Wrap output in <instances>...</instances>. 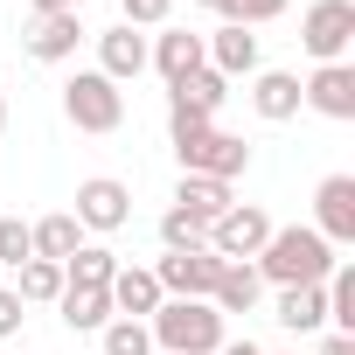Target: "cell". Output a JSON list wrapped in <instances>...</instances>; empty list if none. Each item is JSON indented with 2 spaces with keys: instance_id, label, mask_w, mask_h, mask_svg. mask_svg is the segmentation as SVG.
I'll list each match as a JSON object with an SVG mask.
<instances>
[{
  "instance_id": "cell-12",
  "label": "cell",
  "mask_w": 355,
  "mask_h": 355,
  "mask_svg": "<svg viewBox=\"0 0 355 355\" xmlns=\"http://www.w3.org/2000/svg\"><path fill=\"white\" fill-rule=\"evenodd\" d=\"M202 56L216 77H258V35L244 21H223L216 35H202Z\"/></svg>"
},
{
  "instance_id": "cell-15",
  "label": "cell",
  "mask_w": 355,
  "mask_h": 355,
  "mask_svg": "<svg viewBox=\"0 0 355 355\" xmlns=\"http://www.w3.org/2000/svg\"><path fill=\"white\" fill-rule=\"evenodd\" d=\"M146 63H153L167 84H182V77H189V70H202L209 56H202V35H196V28H167V35H153V42H146Z\"/></svg>"
},
{
  "instance_id": "cell-6",
  "label": "cell",
  "mask_w": 355,
  "mask_h": 355,
  "mask_svg": "<svg viewBox=\"0 0 355 355\" xmlns=\"http://www.w3.org/2000/svg\"><path fill=\"white\" fill-rule=\"evenodd\" d=\"M300 42L313 63H348V42H355V0H313L306 21H300Z\"/></svg>"
},
{
  "instance_id": "cell-17",
  "label": "cell",
  "mask_w": 355,
  "mask_h": 355,
  "mask_svg": "<svg viewBox=\"0 0 355 355\" xmlns=\"http://www.w3.org/2000/svg\"><path fill=\"white\" fill-rule=\"evenodd\" d=\"M251 112H258L265 125L300 119V77H293V70H258V77H251Z\"/></svg>"
},
{
  "instance_id": "cell-32",
  "label": "cell",
  "mask_w": 355,
  "mask_h": 355,
  "mask_svg": "<svg viewBox=\"0 0 355 355\" xmlns=\"http://www.w3.org/2000/svg\"><path fill=\"white\" fill-rule=\"evenodd\" d=\"M84 0H35V15H77Z\"/></svg>"
},
{
  "instance_id": "cell-18",
  "label": "cell",
  "mask_w": 355,
  "mask_h": 355,
  "mask_svg": "<svg viewBox=\"0 0 355 355\" xmlns=\"http://www.w3.org/2000/svg\"><path fill=\"white\" fill-rule=\"evenodd\" d=\"M56 306H63V327H70V334H105V327L119 320L105 286H63V300H56Z\"/></svg>"
},
{
  "instance_id": "cell-27",
  "label": "cell",
  "mask_w": 355,
  "mask_h": 355,
  "mask_svg": "<svg viewBox=\"0 0 355 355\" xmlns=\"http://www.w3.org/2000/svg\"><path fill=\"white\" fill-rule=\"evenodd\" d=\"M28 258H35V244H28V223H21V216H0V265H15V272H21Z\"/></svg>"
},
{
  "instance_id": "cell-16",
  "label": "cell",
  "mask_w": 355,
  "mask_h": 355,
  "mask_svg": "<svg viewBox=\"0 0 355 355\" xmlns=\"http://www.w3.org/2000/svg\"><path fill=\"white\" fill-rule=\"evenodd\" d=\"M77 42H84V21L77 15H35L28 21V56L35 63H70Z\"/></svg>"
},
{
  "instance_id": "cell-21",
  "label": "cell",
  "mask_w": 355,
  "mask_h": 355,
  "mask_svg": "<svg viewBox=\"0 0 355 355\" xmlns=\"http://www.w3.org/2000/svg\"><path fill=\"white\" fill-rule=\"evenodd\" d=\"M174 209H189L196 223H216L223 209H237L230 182H209V174H182V189H174Z\"/></svg>"
},
{
  "instance_id": "cell-36",
  "label": "cell",
  "mask_w": 355,
  "mask_h": 355,
  "mask_svg": "<svg viewBox=\"0 0 355 355\" xmlns=\"http://www.w3.org/2000/svg\"><path fill=\"white\" fill-rule=\"evenodd\" d=\"M15 355H28V348H15Z\"/></svg>"
},
{
  "instance_id": "cell-9",
  "label": "cell",
  "mask_w": 355,
  "mask_h": 355,
  "mask_svg": "<svg viewBox=\"0 0 355 355\" xmlns=\"http://www.w3.org/2000/svg\"><path fill=\"white\" fill-rule=\"evenodd\" d=\"M84 230H98V237H112V230H125L132 223V189L125 182H112V174H91V182H77V209H70Z\"/></svg>"
},
{
  "instance_id": "cell-22",
  "label": "cell",
  "mask_w": 355,
  "mask_h": 355,
  "mask_svg": "<svg viewBox=\"0 0 355 355\" xmlns=\"http://www.w3.org/2000/svg\"><path fill=\"white\" fill-rule=\"evenodd\" d=\"M28 244H35V258H49V265H63L77 244H84V223L70 216V209H49L42 223H28Z\"/></svg>"
},
{
  "instance_id": "cell-37",
  "label": "cell",
  "mask_w": 355,
  "mask_h": 355,
  "mask_svg": "<svg viewBox=\"0 0 355 355\" xmlns=\"http://www.w3.org/2000/svg\"><path fill=\"white\" fill-rule=\"evenodd\" d=\"M286 355H293V348H286Z\"/></svg>"
},
{
  "instance_id": "cell-2",
  "label": "cell",
  "mask_w": 355,
  "mask_h": 355,
  "mask_svg": "<svg viewBox=\"0 0 355 355\" xmlns=\"http://www.w3.org/2000/svg\"><path fill=\"white\" fill-rule=\"evenodd\" d=\"M146 334H153V355H216L230 341L223 313L209 300H160L153 320H146Z\"/></svg>"
},
{
  "instance_id": "cell-11",
  "label": "cell",
  "mask_w": 355,
  "mask_h": 355,
  "mask_svg": "<svg viewBox=\"0 0 355 355\" xmlns=\"http://www.w3.org/2000/svg\"><path fill=\"white\" fill-rule=\"evenodd\" d=\"M300 105H313L320 119L348 125V119H355V63H320V70L300 84Z\"/></svg>"
},
{
  "instance_id": "cell-5",
  "label": "cell",
  "mask_w": 355,
  "mask_h": 355,
  "mask_svg": "<svg viewBox=\"0 0 355 355\" xmlns=\"http://www.w3.org/2000/svg\"><path fill=\"white\" fill-rule=\"evenodd\" d=\"M223 98H230V77H216L209 63H202V70H189L182 84H167V132H196V125H216Z\"/></svg>"
},
{
  "instance_id": "cell-8",
  "label": "cell",
  "mask_w": 355,
  "mask_h": 355,
  "mask_svg": "<svg viewBox=\"0 0 355 355\" xmlns=\"http://www.w3.org/2000/svg\"><path fill=\"white\" fill-rule=\"evenodd\" d=\"M153 279H160V293L167 300H209L216 293V279H223V258L202 244V251H167L160 265H146Z\"/></svg>"
},
{
  "instance_id": "cell-13",
  "label": "cell",
  "mask_w": 355,
  "mask_h": 355,
  "mask_svg": "<svg viewBox=\"0 0 355 355\" xmlns=\"http://www.w3.org/2000/svg\"><path fill=\"white\" fill-rule=\"evenodd\" d=\"M105 293H112V313H119V320H153V306L167 300V293H160V279H153L146 265H119Z\"/></svg>"
},
{
  "instance_id": "cell-34",
  "label": "cell",
  "mask_w": 355,
  "mask_h": 355,
  "mask_svg": "<svg viewBox=\"0 0 355 355\" xmlns=\"http://www.w3.org/2000/svg\"><path fill=\"white\" fill-rule=\"evenodd\" d=\"M196 8H209V15H223V21H230V15H237V0H196Z\"/></svg>"
},
{
  "instance_id": "cell-7",
  "label": "cell",
  "mask_w": 355,
  "mask_h": 355,
  "mask_svg": "<svg viewBox=\"0 0 355 355\" xmlns=\"http://www.w3.org/2000/svg\"><path fill=\"white\" fill-rule=\"evenodd\" d=\"M279 223L258 209V202H237V209H223L216 223H209V251L223 258V265H244V258H258L265 251V237H272Z\"/></svg>"
},
{
  "instance_id": "cell-26",
  "label": "cell",
  "mask_w": 355,
  "mask_h": 355,
  "mask_svg": "<svg viewBox=\"0 0 355 355\" xmlns=\"http://www.w3.org/2000/svg\"><path fill=\"white\" fill-rule=\"evenodd\" d=\"M105 355H153L146 320H112V327H105Z\"/></svg>"
},
{
  "instance_id": "cell-28",
  "label": "cell",
  "mask_w": 355,
  "mask_h": 355,
  "mask_svg": "<svg viewBox=\"0 0 355 355\" xmlns=\"http://www.w3.org/2000/svg\"><path fill=\"white\" fill-rule=\"evenodd\" d=\"M119 8H125V28H167L174 0H119Z\"/></svg>"
},
{
  "instance_id": "cell-33",
  "label": "cell",
  "mask_w": 355,
  "mask_h": 355,
  "mask_svg": "<svg viewBox=\"0 0 355 355\" xmlns=\"http://www.w3.org/2000/svg\"><path fill=\"white\" fill-rule=\"evenodd\" d=\"M216 355H265V348H258V341H223Z\"/></svg>"
},
{
  "instance_id": "cell-25",
  "label": "cell",
  "mask_w": 355,
  "mask_h": 355,
  "mask_svg": "<svg viewBox=\"0 0 355 355\" xmlns=\"http://www.w3.org/2000/svg\"><path fill=\"white\" fill-rule=\"evenodd\" d=\"M160 244H167V251H202V244H209V223H196L189 209H167V216H160Z\"/></svg>"
},
{
  "instance_id": "cell-30",
  "label": "cell",
  "mask_w": 355,
  "mask_h": 355,
  "mask_svg": "<svg viewBox=\"0 0 355 355\" xmlns=\"http://www.w3.org/2000/svg\"><path fill=\"white\" fill-rule=\"evenodd\" d=\"M279 15H286V0H237V15H230V21L258 28V21H279Z\"/></svg>"
},
{
  "instance_id": "cell-19",
  "label": "cell",
  "mask_w": 355,
  "mask_h": 355,
  "mask_svg": "<svg viewBox=\"0 0 355 355\" xmlns=\"http://www.w3.org/2000/svg\"><path fill=\"white\" fill-rule=\"evenodd\" d=\"M272 320L293 327V334H320V327H327V293H320V286H279Z\"/></svg>"
},
{
  "instance_id": "cell-10",
  "label": "cell",
  "mask_w": 355,
  "mask_h": 355,
  "mask_svg": "<svg viewBox=\"0 0 355 355\" xmlns=\"http://www.w3.org/2000/svg\"><path fill=\"white\" fill-rule=\"evenodd\" d=\"M313 230L341 251L355 244V174H327V182L313 189Z\"/></svg>"
},
{
  "instance_id": "cell-4",
  "label": "cell",
  "mask_w": 355,
  "mask_h": 355,
  "mask_svg": "<svg viewBox=\"0 0 355 355\" xmlns=\"http://www.w3.org/2000/svg\"><path fill=\"white\" fill-rule=\"evenodd\" d=\"M63 119H70L77 132H119V125H125V91H119L112 77H98V70H77V77L63 84Z\"/></svg>"
},
{
  "instance_id": "cell-3",
  "label": "cell",
  "mask_w": 355,
  "mask_h": 355,
  "mask_svg": "<svg viewBox=\"0 0 355 355\" xmlns=\"http://www.w3.org/2000/svg\"><path fill=\"white\" fill-rule=\"evenodd\" d=\"M174 153H182V174H209V182H237L251 167V146L223 125H196V132H174Z\"/></svg>"
},
{
  "instance_id": "cell-14",
  "label": "cell",
  "mask_w": 355,
  "mask_h": 355,
  "mask_svg": "<svg viewBox=\"0 0 355 355\" xmlns=\"http://www.w3.org/2000/svg\"><path fill=\"white\" fill-rule=\"evenodd\" d=\"M139 70H146V35H139V28H125V21H119V28H105V35H98V77L132 84Z\"/></svg>"
},
{
  "instance_id": "cell-20",
  "label": "cell",
  "mask_w": 355,
  "mask_h": 355,
  "mask_svg": "<svg viewBox=\"0 0 355 355\" xmlns=\"http://www.w3.org/2000/svg\"><path fill=\"white\" fill-rule=\"evenodd\" d=\"M265 300V279H258V265L244 258V265H223V279H216V293H209V306L230 320V313H251Z\"/></svg>"
},
{
  "instance_id": "cell-31",
  "label": "cell",
  "mask_w": 355,
  "mask_h": 355,
  "mask_svg": "<svg viewBox=\"0 0 355 355\" xmlns=\"http://www.w3.org/2000/svg\"><path fill=\"white\" fill-rule=\"evenodd\" d=\"M313 355H355V334H320V348Z\"/></svg>"
},
{
  "instance_id": "cell-1",
  "label": "cell",
  "mask_w": 355,
  "mask_h": 355,
  "mask_svg": "<svg viewBox=\"0 0 355 355\" xmlns=\"http://www.w3.org/2000/svg\"><path fill=\"white\" fill-rule=\"evenodd\" d=\"M251 265H258L265 286H320L341 258H334V244H327L313 223H293V230H272L265 251H258Z\"/></svg>"
},
{
  "instance_id": "cell-24",
  "label": "cell",
  "mask_w": 355,
  "mask_h": 355,
  "mask_svg": "<svg viewBox=\"0 0 355 355\" xmlns=\"http://www.w3.org/2000/svg\"><path fill=\"white\" fill-rule=\"evenodd\" d=\"M15 293H21V306H56V300H63V265L28 258V265L15 272Z\"/></svg>"
},
{
  "instance_id": "cell-29",
  "label": "cell",
  "mask_w": 355,
  "mask_h": 355,
  "mask_svg": "<svg viewBox=\"0 0 355 355\" xmlns=\"http://www.w3.org/2000/svg\"><path fill=\"white\" fill-rule=\"evenodd\" d=\"M21 320H28V313H21V293H15V286H0V341H15Z\"/></svg>"
},
{
  "instance_id": "cell-23",
  "label": "cell",
  "mask_w": 355,
  "mask_h": 355,
  "mask_svg": "<svg viewBox=\"0 0 355 355\" xmlns=\"http://www.w3.org/2000/svg\"><path fill=\"white\" fill-rule=\"evenodd\" d=\"M112 272H119V251L105 244H77L63 258V286H112Z\"/></svg>"
},
{
  "instance_id": "cell-35",
  "label": "cell",
  "mask_w": 355,
  "mask_h": 355,
  "mask_svg": "<svg viewBox=\"0 0 355 355\" xmlns=\"http://www.w3.org/2000/svg\"><path fill=\"white\" fill-rule=\"evenodd\" d=\"M0 132H8V91H0Z\"/></svg>"
}]
</instances>
